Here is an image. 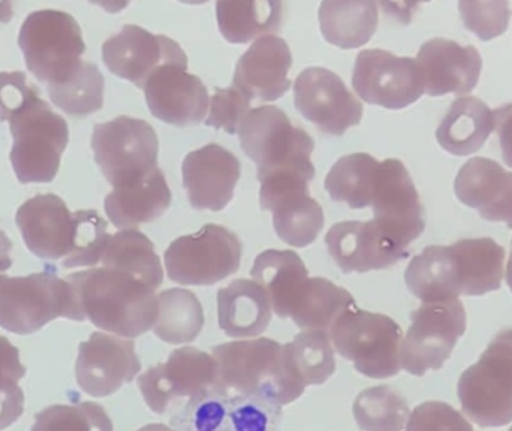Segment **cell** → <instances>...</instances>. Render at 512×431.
I'll use <instances>...</instances> for the list:
<instances>
[{
  "label": "cell",
  "mask_w": 512,
  "mask_h": 431,
  "mask_svg": "<svg viewBox=\"0 0 512 431\" xmlns=\"http://www.w3.org/2000/svg\"><path fill=\"white\" fill-rule=\"evenodd\" d=\"M74 289L81 322L135 339L152 330L158 318L156 289L144 280L110 267H93L65 277Z\"/></svg>",
  "instance_id": "cell-1"
},
{
  "label": "cell",
  "mask_w": 512,
  "mask_h": 431,
  "mask_svg": "<svg viewBox=\"0 0 512 431\" xmlns=\"http://www.w3.org/2000/svg\"><path fill=\"white\" fill-rule=\"evenodd\" d=\"M212 355L218 364V382L213 391L258 397L280 408L304 393L292 379L283 345L276 340L256 337L222 343L212 349Z\"/></svg>",
  "instance_id": "cell-2"
},
{
  "label": "cell",
  "mask_w": 512,
  "mask_h": 431,
  "mask_svg": "<svg viewBox=\"0 0 512 431\" xmlns=\"http://www.w3.org/2000/svg\"><path fill=\"white\" fill-rule=\"evenodd\" d=\"M242 150L258 167V180L277 174H303L315 179L312 156L315 141L292 125L285 111L262 105L249 111L240 125Z\"/></svg>",
  "instance_id": "cell-3"
},
{
  "label": "cell",
  "mask_w": 512,
  "mask_h": 431,
  "mask_svg": "<svg viewBox=\"0 0 512 431\" xmlns=\"http://www.w3.org/2000/svg\"><path fill=\"white\" fill-rule=\"evenodd\" d=\"M57 318L81 322L74 289L47 265L29 276H0V328L29 336Z\"/></svg>",
  "instance_id": "cell-4"
},
{
  "label": "cell",
  "mask_w": 512,
  "mask_h": 431,
  "mask_svg": "<svg viewBox=\"0 0 512 431\" xmlns=\"http://www.w3.org/2000/svg\"><path fill=\"white\" fill-rule=\"evenodd\" d=\"M9 131L14 140L9 158L18 182H53L69 143L66 120L36 95L9 119Z\"/></svg>",
  "instance_id": "cell-5"
},
{
  "label": "cell",
  "mask_w": 512,
  "mask_h": 431,
  "mask_svg": "<svg viewBox=\"0 0 512 431\" xmlns=\"http://www.w3.org/2000/svg\"><path fill=\"white\" fill-rule=\"evenodd\" d=\"M331 343L337 354L370 379H388L400 372L403 333L390 316L349 307L334 322Z\"/></svg>",
  "instance_id": "cell-6"
},
{
  "label": "cell",
  "mask_w": 512,
  "mask_h": 431,
  "mask_svg": "<svg viewBox=\"0 0 512 431\" xmlns=\"http://www.w3.org/2000/svg\"><path fill=\"white\" fill-rule=\"evenodd\" d=\"M27 69L42 83L60 84L68 80L86 51L83 32L68 12L41 9L27 15L18 36Z\"/></svg>",
  "instance_id": "cell-7"
},
{
  "label": "cell",
  "mask_w": 512,
  "mask_h": 431,
  "mask_svg": "<svg viewBox=\"0 0 512 431\" xmlns=\"http://www.w3.org/2000/svg\"><path fill=\"white\" fill-rule=\"evenodd\" d=\"M459 399L469 420L484 429L512 423V330L499 333L460 376Z\"/></svg>",
  "instance_id": "cell-8"
},
{
  "label": "cell",
  "mask_w": 512,
  "mask_h": 431,
  "mask_svg": "<svg viewBox=\"0 0 512 431\" xmlns=\"http://www.w3.org/2000/svg\"><path fill=\"white\" fill-rule=\"evenodd\" d=\"M96 164L114 189L144 179L158 167L159 140L152 125L120 116L93 128Z\"/></svg>",
  "instance_id": "cell-9"
},
{
  "label": "cell",
  "mask_w": 512,
  "mask_h": 431,
  "mask_svg": "<svg viewBox=\"0 0 512 431\" xmlns=\"http://www.w3.org/2000/svg\"><path fill=\"white\" fill-rule=\"evenodd\" d=\"M243 246L225 226L209 223L195 234L177 238L165 252L168 277L185 286H210L233 276L242 262Z\"/></svg>",
  "instance_id": "cell-10"
},
{
  "label": "cell",
  "mask_w": 512,
  "mask_h": 431,
  "mask_svg": "<svg viewBox=\"0 0 512 431\" xmlns=\"http://www.w3.org/2000/svg\"><path fill=\"white\" fill-rule=\"evenodd\" d=\"M411 327L400 346V367L414 376L441 370L466 333L462 301L427 303L411 313Z\"/></svg>",
  "instance_id": "cell-11"
},
{
  "label": "cell",
  "mask_w": 512,
  "mask_h": 431,
  "mask_svg": "<svg viewBox=\"0 0 512 431\" xmlns=\"http://www.w3.org/2000/svg\"><path fill=\"white\" fill-rule=\"evenodd\" d=\"M352 87L367 104L387 110H403L426 92L417 60L379 48L358 53Z\"/></svg>",
  "instance_id": "cell-12"
},
{
  "label": "cell",
  "mask_w": 512,
  "mask_h": 431,
  "mask_svg": "<svg viewBox=\"0 0 512 431\" xmlns=\"http://www.w3.org/2000/svg\"><path fill=\"white\" fill-rule=\"evenodd\" d=\"M218 364L200 349L180 348L167 363L158 364L138 378L144 402L155 414H165L180 399H197L215 388Z\"/></svg>",
  "instance_id": "cell-13"
},
{
  "label": "cell",
  "mask_w": 512,
  "mask_h": 431,
  "mask_svg": "<svg viewBox=\"0 0 512 431\" xmlns=\"http://www.w3.org/2000/svg\"><path fill=\"white\" fill-rule=\"evenodd\" d=\"M373 222L400 249L408 250L424 229V207L411 174L399 159L379 165L372 203Z\"/></svg>",
  "instance_id": "cell-14"
},
{
  "label": "cell",
  "mask_w": 512,
  "mask_h": 431,
  "mask_svg": "<svg viewBox=\"0 0 512 431\" xmlns=\"http://www.w3.org/2000/svg\"><path fill=\"white\" fill-rule=\"evenodd\" d=\"M294 105L298 113L325 134H345L363 119V104L330 69L312 68L300 72L294 83Z\"/></svg>",
  "instance_id": "cell-15"
},
{
  "label": "cell",
  "mask_w": 512,
  "mask_h": 431,
  "mask_svg": "<svg viewBox=\"0 0 512 431\" xmlns=\"http://www.w3.org/2000/svg\"><path fill=\"white\" fill-rule=\"evenodd\" d=\"M102 59L111 74L143 90L150 75L162 66L188 68V56L176 41L165 35H153L135 24H126L104 42Z\"/></svg>",
  "instance_id": "cell-16"
},
{
  "label": "cell",
  "mask_w": 512,
  "mask_h": 431,
  "mask_svg": "<svg viewBox=\"0 0 512 431\" xmlns=\"http://www.w3.org/2000/svg\"><path fill=\"white\" fill-rule=\"evenodd\" d=\"M140 372L141 363L131 339L96 331L78 348L75 378L89 396H113Z\"/></svg>",
  "instance_id": "cell-17"
},
{
  "label": "cell",
  "mask_w": 512,
  "mask_h": 431,
  "mask_svg": "<svg viewBox=\"0 0 512 431\" xmlns=\"http://www.w3.org/2000/svg\"><path fill=\"white\" fill-rule=\"evenodd\" d=\"M280 406L252 396L209 391L192 399L183 431H277Z\"/></svg>",
  "instance_id": "cell-18"
},
{
  "label": "cell",
  "mask_w": 512,
  "mask_h": 431,
  "mask_svg": "<svg viewBox=\"0 0 512 431\" xmlns=\"http://www.w3.org/2000/svg\"><path fill=\"white\" fill-rule=\"evenodd\" d=\"M182 173L191 206L221 212L234 198L242 164L225 147L207 144L186 156Z\"/></svg>",
  "instance_id": "cell-19"
},
{
  "label": "cell",
  "mask_w": 512,
  "mask_h": 431,
  "mask_svg": "<svg viewBox=\"0 0 512 431\" xmlns=\"http://www.w3.org/2000/svg\"><path fill=\"white\" fill-rule=\"evenodd\" d=\"M150 113L168 125H200L206 119L210 98L207 87L188 68L165 65L150 75L144 87Z\"/></svg>",
  "instance_id": "cell-20"
},
{
  "label": "cell",
  "mask_w": 512,
  "mask_h": 431,
  "mask_svg": "<svg viewBox=\"0 0 512 431\" xmlns=\"http://www.w3.org/2000/svg\"><path fill=\"white\" fill-rule=\"evenodd\" d=\"M328 253L345 274L384 270L409 256L388 240L373 220L334 223L325 235Z\"/></svg>",
  "instance_id": "cell-21"
},
{
  "label": "cell",
  "mask_w": 512,
  "mask_h": 431,
  "mask_svg": "<svg viewBox=\"0 0 512 431\" xmlns=\"http://www.w3.org/2000/svg\"><path fill=\"white\" fill-rule=\"evenodd\" d=\"M15 223L27 249L38 258L66 259L74 250V213L57 195L30 198L18 209Z\"/></svg>",
  "instance_id": "cell-22"
},
{
  "label": "cell",
  "mask_w": 512,
  "mask_h": 431,
  "mask_svg": "<svg viewBox=\"0 0 512 431\" xmlns=\"http://www.w3.org/2000/svg\"><path fill=\"white\" fill-rule=\"evenodd\" d=\"M417 63L427 95L456 93L468 95L477 87L483 69L480 51L474 45L457 44L450 39H430L421 45Z\"/></svg>",
  "instance_id": "cell-23"
},
{
  "label": "cell",
  "mask_w": 512,
  "mask_h": 431,
  "mask_svg": "<svg viewBox=\"0 0 512 431\" xmlns=\"http://www.w3.org/2000/svg\"><path fill=\"white\" fill-rule=\"evenodd\" d=\"M292 54L285 39L264 36L240 57L234 72V87L249 99L277 101L292 87L289 69Z\"/></svg>",
  "instance_id": "cell-24"
},
{
  "label": "cell",
  "mask_w": 512,
  "mask_h": 431,
  "mask_svg": "<svg viewBox=\"0 0 512 431\" xmlns=\"http://www.w3.org/2000/svg\"><path fill=\"white\" fill-rule=\"evenodd\" d=\"M454 192L483 219L507 223L512 229V173L499 162L469 159L457 174Z\"/></svg>",
  "instance_id": "cell-25"
},
{
  "label": "cell",
  "mask_w": 512,
  "mask_h": 431,
  "mask_svg": "<svg viewBox=\"0 0 512 431\" xmlns=\"http://www.w3.org/2000/svg\"><path fill=\"white\" fill-rule=\"evenodd\" d=\"M405 282L421 303H444L463 294L465 271L454 244L427 246L412 258L405 271Z\"/></svg>",
  "instance_id": "cell-26"
},
{
  "label": "cell",
  "mask_w": 512,
  "mask_h": 431,
  "mask_svg": "<svg viewBox=\"0 0 512 431\" xmlns=\"http://www.w3.org/2000/svg\"><path fill=\"white\" fill-rule=\"evenodd\" d=\"M270 298L255 280L237 279L218 291L219 328L234 339L261 336L271 322Z\"/></svg>",
  "instance_id": "cell-27"
},
{
  "label": "cell",
  "mask_w": 512,
  "mask_h": 431,
  "mask_svg": "<svg viewBox=\"0 0 512 431\" xmlns=\"http://www.w3.org/2000/svg\"><path fill=\"white\" fill-rule=\"evenodd\" d=\"M173 195L161 168L132 185L114 189L105 198V212L116 228L135 229L153 222L170 209Z\"/></svg>",
  "instance_id": "cell-28"
},
{
  "label": "cell",
  "mask_w": 512,
  "mask_h": 431,
  "mask_svg": "<svg viewBox=\"0 0 512 431\" xmlns=\"http://www.w3.org/2000/svg\"><path fill=\"white\" fill-rule=\"evenodd\" d=\"M495 131V117L486 102L463 96L451 104L436 131V140L451 155L471 156L480 152Z\"/></svg>",
  "instance_id": "cell-29"
},
{
  "label": "cell",
  "mask_w": 512,
  "mask_h": 431,
  "mask_svg": "<svg viewBox=\"0 0 512 431\" xmlns=\"http://www.w3.org/2000/svg\"><path fill=\"white\" fill-rule=\"evenodd\" d=\"M251 276L267 292L273 312L279 318H289L309 271L292 250L270 249L256 256Z\"/></svg>",
  "instance_id": "cell-30"
},
{
  "label": "cell",
  "mask_w": 512,
  "mask_h": 431,
  "mask_svg": "<svg viewBox=\"0 0 512 431\" xmlns=\"http://www.w3.org/2000/svg\"><path fill=\"white\" fill-rule=\"evenodd\" d=\"M324 39L343 50L363 47L378 29V5L370 0H325L319 6Z\"/></svg>",
  "instance_id": "cell-31"
},
{
  "label": "cell",
  "mask_w": 512,
  "mask_h": 431,
  "mask_svg": "<svg viewBox=\"0 0 512 431\" xmlns=\"http://www.w3.org/2000/svg\"><path fill=\"white\" fill-rule=\"evenodd\" d=\"M352 306H355L354 297L345 288L322 277H309L292 306L289 318L303 331L330 334L337 318Z\"/></svg>",
  "instance_id": "cell-32"
},
{
  "label": "cell",
  "mask_w": 512,
  "mask_h": 431,
  "mask_svg": "<svg viewBox=\"0 0 512 431\" xmlns=\"http://www.w3.org/2000/svg\"><path fill=\"white\" fill-rule=\"evenodd\" d=\"M285 3L273 0H233L216 3L219 30L231 44H246L270 36L282 26Z\"/></svg>",
  "instance_id": "cell-33"
},
{
  "label": "cell",
  "mask_w": 512,
  "mask_h": 431,
  "mask_svg": "<svg viewBox=\"0 0 512 431\" xmlns=\"http://www.w3.org/2000/svg\"><path fill=\"white\" fill-rule=\"evenodd\" d=\"M99 264L126 271L158 289L164 283L161 258L147 235L138 229H122L108 237Z\"/></svg>",
  "instance_id": "cell-34"
},
{
  "label": "cell",
  "mask_w": 512,
  "mask_h": 431,
  "mask_svg": "<svg viewBox=\"0 0 512 431\" xmlns=\"http://www.w3.org/2000/svg\"><path fill=\"white\" fill-rule=\"evenodd\" d=\"M204 310L194 292L173 288L158 295V318L153 333L170 345L194 342L203 330Z\"/></svg>",
  "instance_id": "cell-35"
},
{
  "label": "cell",
  "mask_w": 512,
  "mask_h": 431,
  "mask_svg": "<svg viewBox=\"0 0 512 431\" xmlns=\"http://www.w3.org/2000/svg\"><path fill=\"white\" fill-rule=\"evenodd\" d=\"M286 364L298 387L322 385L336 372L333 343L330 334L303 331L292 342L283 345Z\"/></svg>",
  "instance_id": "cell-36"
},
{
  "label": "cell",
  "mask_w": 512,
  "mask_h": 431,
  "mask_svg": "<svg viewBox=\"0 0 512 431\" xmlns=\"http://www.w3.org/2000/svg\"><path fill=\"white\" fill-rule=\"evenodd\" d=\"M379 165L381 162L367 153L343 156L325 177V191L336 203H346L351 209H366L372 203Z\"/></svg>",
  "instance_id": "cell-37"
},
{
  "label": "cell",
  "mask_w": 512,
  "mask_h": 431,
  "mask_svg": "<svg viewBox=\"0 0 512 431\" xmlns=\"http://www.w3.org/2000/svg\"><path fill=\"white\" fill-rule=\"evenodd\" d=\"M454 246L465 270L463 295L480 297L501 289L505 264V249L501 244L484 237L459 240Z\"/></svg>",
  "instance_id": "cell-38"
},
{
  "label": "cell",
  "mask_w": 512,
  "mask_h": 431,
  "mask_svg": "<svg viewBox=\"0 0 512 431\" xmlns=\"http://www.w3.org/2000/svg\"><path fill=\"white\" fill-rule=\"evenodd\" d=\"M273 225L277 237L292 247H307L324 228V212L310 192L288 195L274 204Z\"/></svg>",
  "instance_id": "cell-39"
},
{
  "label": "cell",
  "mask_w": 512,
  "mask_h": 431,
  "mask_svg": "<svg viewBox=\"0 0 512 431\" xmlns=\"http://www.w3.org/2000/svg\"><path fill=\"white\" fill-rule=\"evenodd\" d=\"M105 80L98 66L81 62L77 71L60 84L48 86V95L56 107L69 116H89L104 105Z\"/></svg>",
  "instance_id": "cell-40"
},
{
  "label": "cell",
  "mask_w": 512,
  "mask_h": 431,
  "mask_svg": "<svg viewBox=\"0 0 512 431\" xmlns=\"http://www.w3.org/2000/svg\"><path fill=\"white\" fill-rule=\"evenodd\" d=\"M352 411L361 431H402L411 415L405 397L387 385L361 391Z\"/></svg>",
  "instance_id": "cell-41"
},
{
  "label": "cell",
  "mask_w": 512,
  "mask_h": 431,
  "mask_svg": "<svg viewBox=\"0 0 512 431\" xmlns=\"http://www.w3.org/2000/svg\"><path fill=\"white\" fill-rule=\"evenodd\" d=\"M113 423L98 403L54 405L36 414L30 431H113Z\"/></svg>",
  "instance_id": "cell-42"
},
{
  "label": "cell",
  "mask_w": 512,
  "mask_h": 431,
  "mask_svg": "<svg viewBox=\"0 0 512 431\" xmlns=\"http://www.w3.org/2000/svg\"><path fill=\"white\" fill-rule=\"evenodd\" d=\"M26 376L20 351L0 336V430L20 420L24 412V393L18 382Z\"/></svg>",
  "instance_id": "cell-43"
},
{
  "label": "cell",
  "mask_w": 512,
  "mask_h": 431,
  "mask_svg": "<svg viewBox=\"0 0 512 431\" xmlns=\"http://www.w3.org/2000/svg\"><path fill=\"white\" fill-rule=\"evenodd\" d=\"M74 250L63 259V268L98 267L108 237V225L96 210L74 213Z\"/></svg>",
  "instance_id": "cell-44"
},
{
  "label": "cell",
  "mask_w": 512,
  "mask_h": 431,
  "mask_svg": "<svg viewBox=\"0 0 512 431\" xmlns=\"http://www.w3.org/2000/svg\"><path fill=\"white\" fill-rule=\"evenodd\" d=\"M459 9L466 29L481 41L504 35L512 14L508 2H460Z\"/></svg>",
  "instance_id": "cell-45"
},
{
  "label": "cell",
  "mask_w": 512,
  "mask_h": 431,
  "mask_svg": "<svg viewBox=\"0 0 512 431\" xmlns=\"http://www.w3.org/2000/svg\"><path fill=\"white\" fill-rule=\"evenodd\" d=\"M249 111H251V99L236 87L216 89L215 95L210 99L209 117L204 120V123L234 135L239 132L240 125Z\"/></svg>",
  "instance_id": "cell-46"
},
{
  "label": "cell",
  "mask_w": 512,
  "mask_h": 431,
  "mask_svg": "<svg viewBox=\"0 0 512 431\" xmlns=\"http://www.w3.org/2000/svg\"><path fill=\"white\" fill-rule=\"evenodd\" d=\"M406 431H474L459 411L444 402H426L409 415Z\"/></svg>",
  "instance_id": "cell-47"
},
{
  "label": "cell",
  "mask_w": 512,
  "mask_h": 431,
  "mask_svg": "<svg viewBox=\"0 0 512 431\" xmlns=\"http://www.w3.org/2000/svg\"><path fill=\"white\" fill-rule=\"evenodd\" d=\"M36 95L39 90L30 86L23 72H0V122H9Z\"/></svg>",
  "instance_id": "cell-48"
},
{
  "label": "cell",
  "mask_w": 512,
  "mask_h": 431,
  "mask_svg": "<svg viewBox=\"0 0 512 431\" xmlns=\"http://www.w3.org/2000/svg\"><path fill=\"white\" fill-rule=\"evenodd\" d=\"M495 129L501 143L502 158L512 168V102L493 111Z\"/></svg>",
  "instance_id": "cell-49"
},
{
  "label": "cell",
  "mask_w": 512,
  "mask_h": 431,
  "mask_svg": "<svg viewBox=\"0 0 512 431\" xmlns=\"http://www.w3.org/2000/svg\"><path fill=\"white\" fill-rule=\"evenodd\" d=\"M12 243L8 235L0 229V273L9 270L12 265Z\"/></svg>",
  "instance_id": "cell-50"
},
{
  "label": "cell",
  "mask_w": 512,
  "mask_h": 431,
  "mask_svg": "<svg viewBox=\"0 0 512 431\" xmlns=\"http://www.w3.org/2000/svg\"><path fill=\"white\" fill-rule=\"evenodd\" d=\"M12 18V6L9 3H0V23H8Z\"/></svg>",
  "instance_id": "cell-51"
},
{
  "label": "cell",
  "mask_w": 512,
  "mask_h": 431,
  "mask_svg": "<svg viewBox=\"0 0 512 431\" xmlns=\"http://www.w3.org/2000/svg\"><path fill=\"white\" fill-rule=\"evenodd\" d=\"M138 431H176L170 429V427L164 426V424H149V426L141 427Z\"/></svg>",
  "instance_id": "cell-52"
},
{
  "label": "cell",
  "mask_w": 512,
  "mask_h": 431,
  "mask_svg": "<svg viewBox=\"0 0 512 431\" xmlns=\"http://www.w3.org/2000/svg\"><path fill=\"white\" fill-rule=\"evenodd\" d=\"M507 283H508V286H510L511 291H512V246H511L510 259H508V265H507Z\"/></svg>",
  "instance_id": "cell-53"
},
{
  "label": "cell",
  "mask_w": 512,
  "mask_h": 431,
  "mask_svg": "<svg viewBox=\"0 0 512 431\" xmlns=\"http://www.w3.org/2000/svg\"><path fill=\"white\" fill-rule=\"evenodd\" d=\"M510 431H512V427H511V430H510Z\"/></svg>",
  "instance_id": "cell-54"
}]
</instances>
